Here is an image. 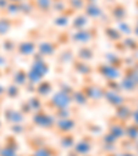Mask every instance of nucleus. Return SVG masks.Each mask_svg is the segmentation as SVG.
<instances>
[{"instance_id": "1", "label": "nucleus", "mask_w": 138, "mask_h": 156, "mask_svg": "<svg viewBox=\"0 0 138 156\" xmlns=\"http://www.w3.org/2000/svg\"><path fill=\"white\" fill-rule=\"evenodd\" d=\"M32 124L37 127L39 130H44V131H53L54 126H55V120L53 112H48V109L41 108L32 115Z\"/></svg>"}, {"instance_id": "2", "label": "nucleus", "mask_w": 138, "mask_h": 156, "mask_svg": "<svg viewBox=\"0 0 138 156\" xmlns=\"http://www.w3.org/2000/svg\"><path fill=\"white\" fill-rule=\"evenodd\" d=\"M73 104L72 101V94H68V93L62 91V90H57L48 98H46L44 101V108L50 109L51 112L59 108H68Z\"/></svg>"}, {"instance_id": "3", "label": "nucleus", "mask_w": 138, "mask_h": 156, "mask_svg": "<svg viewBox=\"0 0 138 156\" xmlns=\"http://www.w3.org/2000/svg\"><path fill=\"white\" fill-rule=\"evenodd\" d=\"M98 37V29L95 27H86L83 29L73 30L69 36L71 41L77 46H83V44H90L91 41L97 40Z\"/></svg>"}, {"instance_id": "4", "label": "nucleus", "mask_w": 138, "mask_h": 156, "mask_svg": "<svg viewBox=\"0 0 138 156\" xmlns=\"http://www.w3.org/2000/svg\"><path fill=\"white\" fill-rule=\"evenodd\" d=\"M94 73H97L104 80H119L123 75L122 69H118L112 66V65L106 64V62H98L94 66Z\"/></svg>"}, {"instance_id": "5", "label": "nucleus", "mask_w": 138, "mask_h": 156, "mask_svg": "<svg viewBox=\"0 0 138 156\" xmlns=\"http://www.w3.org/2000/svg\"><path fill=\"white\" fill-rule=\"evenodd\" d=\"M72 149L79 156H88L94 149V136H91L88 133L83 134L79 140H76L75 147Z\"/></svg>"}, {"instance_id": "6", "label": "nucleus", "mask_w": 138, "mask_h": 156, "mask_svg": "<svg viewBox=\"0 0 138 156\" xmlns=\"http://www.w3.org/2000/svg\"><path fill=\"white\" fill-rule=\"evenodd\" d=\"M106 133H109L118 141H120L122 138H124V134H126V123L118 120L113 115H111L106 120Z\"/></svg>"}, {"instance_id": "7", "label": "nucleus", "mask_w": 138, "mask_h": 156, "mask_svg": "<svg viewBox=\"0 0 138 156\" xmlns=\"http://www.w3.org/2000/svg\"><path fill=\"white\" fill-rule=\"evenodd\" d=\"M77 127V120L71 116V118H65V119H57L55 120V126H54V130L58 136L61 134H65V133H73Z\"/></svg>"}, {"instance_id": "8", "label": "nucleus", "mask_w": 138, "mask_h": 156, "mask_svg": "<svg viewBox=\"0 0 138 156\" xmlns=\"http://www.w3.org/2000/svg\"><path fill=\"white\" fill-rule=\"evenodd\" d=\"M71 66H72L75 73H77L82 77H91L94 75V66H91L90 62L82 61V59L76 58V57L72 59Z\"/></svg>"}, {"instance_id": "9", "label": "nucleus", "mask_w": 138, "mask_h": 156, "mask_svg": "<svg viewBox=\"0 0 138 156\" xmlns=\"http://www.w3.org/2000/svg\"><path fill=\"white\" fill-rule=\"evenodd\" d=\"M80 88L83 90L86 97L88 98V101H102L104 90H105L104 86H98L95 83H88V84H83Z\"/></svg>"}, {"instance_id": "10", "label": "nucleus", "mask_w": 138, "mask_h": 156, "mask_svg": "<svg viewBox=\"0 0 138 156\" xmlns=\"http://www.w3.org/2000/svg\"><path fill=\"white\" fill-rule=\"evenodd\" d=\"M109 15L113 20V22H122V21H127L129 18V10L120 2H113L111 7H109Z\"/></svg>"}, {"instance_id": "11", "label": "nucleus", "mask_w": 138, "mask_h": 156, "mask_svg": "<svg viewBox=\"0 0 138 156\" xmlns=\"http://www.w3.org/2000/svg\"><path fill=\"white\" fill-rule=\"evenodd\" d=\"M119 148V141L115 138L113 136H111L109 133H102L100 136V149L101 152H105L106 153H111V152H115L118 151Z\"/></svg>"}, {"instance_id": "12", "label": "nucleus", "mask_w": 138, "mask_h": 156, "mask_svg": "<svg viewBox=\"0 0 138 156\" xmlns=\"http://www.w3.org/2000/svg\"><path fill=\"white\" fill-rule=\"evenodd\" d=\"M59 46L57 41L53 40H43L37 43V53H40L44 58H50V57H55V54L58 53Z\"/></svg>"}, {"instance_id": "13", "label": "nucleus", "mask_w": 138, "mask_h": 156, "mask_svg": "<svg viewBox=\"0 0 138 156\" xmlns=\"http://www.w3.org/2000/svg\"><path fill=\"white\" fill-rule=\"evenodd\" d=\"M102 101H105L109 106L112 108H116V106L122 105V104L127 102V97L123 93H118V91H111V90H104V97Z\"/></svg>"}, {"instance_id": "14", "label": "nucleus", "mask_w": 138, "mask_h": 156, "mask_svg": "<svg viewBox=\"0 0 138 156\" xmlns=\"http://www.w3.org/2000/svg\"><path fill=\"white\" fill-rule=\"evenodd\" d=\"M131 113H133V106L129 105V102L122 104V105L113 108V116L118 120L123 122V123H129L131 120Z\"/></svg>"}, {"instance_id": "15", "label": "nucleus", "mask_w": 138, "mask_h": 156, "mask_svg": "<svg viewBox=\"0 0 138 156\" xmlns=\"http://www.w3.org/2000/svg\"><path fill=\"white\" fill-rule=\"evenodd\" d=\"M54 83L51 82V80L48 79H43L41 82H39L37 84H36V90H35V94H37L40 98H43V100H46V98H48L51 94L54 93Z\"/></svg>"}, {"instance_id": "16", "label": "nucleus", "mask_w": 138, "mask_h": 156, "mask_svg": "<svg viewBox=\"0 0 138 156\" xmlns=\"http://www.w3.org/2000/svg\"><path fill=\"white\" fill-rule=\"evenodd\" d=\"M76 14V12L73 11L72 9H69L68 7V10H65L64 12H61V14H57V17L53 20V25L57 28H66L69 27V24H71V20L72 17Z\"/></svg>"}, {"instance_id": "17", "label": "nucleus", "mask_w": 138, "mask_h": 156, "mask_svg": "<svg viewBox=\"0 0 138 156\" xmlns=\"http://www.w3.org/2000/svg\"><path fill=\"white\" fill-rule=\"evenodd\" d=\"M76 58L82 59V61L86 62H91L95 58V50L93 48L91 44H83V46H79V48L76 50Z\"/></svg>"}, {"instance_id": "18", "label": "nucleus", "mask_w": 138, "mask_h": 156, "mask_svg": "<svg viewBox=\"0 0 138 156\" xmlns=\"http://www.w3.org/2000/svg\"><path fill=\"white\" fill-rule=\"evenodd\" d=\"M36 51H37V43L32 40H24L21 43H18L17 46V53L24 57L33 55Z\"/></svg>"}, {"instance_id": "19", "label": "nucleus", "mask_w": 138, "mask_h": 156, "mask_svg": "<svg viewBox=\"0 0 138 156\" xmlns=\"http://www.w3.org/2000/svg\"><path fill=\"white\" fill-rule=\"evenodd\" d=\"M83 12L88 20H100L104 17V10L98 6V3H86Z\"/></svg>"}, {"instance_id": "20", "label": "nucleus", "mask_w": 138, "mask_h": 156, "mask_svg": "<svg viewBox=\"0 0 138 156\" xmlns=\"http://www.w3.org/2000/svg\"><path fill=\"white\" fill-rule=\"evenodd\" d=\"M90 25V20L86 17L84 12H76V14L72 17L71 20V24H69V28L73 30H79V29H83V28L88 27Z\"/></svg>"}, {"instance_id": "21", "label": "nucleus", "mask_w": 138, "mask_h": 156, "mask_svg": "<svg viewBox=\"0 0 138 156\" xmlns=\"http://www.w3.org/2000/svg\"><path fill=\"white\" fill-rule=\"evenodd\" d=\"M104 62L112 65L118 69H123L124 68V61H123V55L118 53H113V51H108V53H104Z\"/></svg>"}, {"instance_id": "22", "label": "nucleus", "mask_w": 138, "mask_h": 156, "mask_svg": "<svg viewBox=\"0 0 138 156\" xmlns=\"http://www.w3.org/2000/svg\"><path fill=\"white\" fill-rule=\"evenodd\" d=\"M30 69H33V71L37 72L41 77L46 79L47 75L50 73V71H51V66H50V64H48L47 59L43 58V59H39V61H32V64H30Z\"/></svg>"}, {"instance_id": "23", "label": "nucleus", "mask_w": 138, "mask_h": 156, "mask_svg": "<svg viewBox=\"0 0 138 156\" xmlns=\"http://www.w3.org/2000/svg\"><path fill=\"white\" fill-rule=\"evenodd\" d=\"M102 33L106 40L111 41V43H118V41H120L123 39V35L119 32L115 25H105L102 28Z\"/></svg>"}, {"instance_id": "24", "label": "nucleus", "mask_w": 138, "mask_h": 156, "mask_svg": "<svg viewBox=\"0 0 138 156\" xmlns=\"http://www.w3.org/2000/svg\"><path fill=\"white\" fill-rule=\"evenodd\" d=\"M76 136L73 133H65V134H61L58 138V145L61 149L64 151H69L75 147V142H76Z\"/></svg>"}, {"instance_id": "25", "label": "nucleus", "mask_w": 138, "mask_h": 156, "mask_svg": "<svg viewBox=\"0 0 138 156\" xmlns=\"http://www.w3.org/2000/svg\"><path fill=\"white\" fill-rule=\"evenodd\" d=\"M32 153L35 156H58V149H57L55 147H53V145L46 142V144L35 148Z\"/></svg>"}, {"instance_id": "26", "label": "nucleus", "mask_w": 138, "mask_h": 156, "mask_svg": "<svg viewBox=\"0 0 138 156\" xmlns=\"http://www.w3.org/2000/svg\"><path fill=\"white\" fill-rule=\"evenodd\" d=\"M119 82H120V87H122V91L123 93H127V94H134V93L137 91L138 84L133 79H130V77L122 75V77L119 79Z\"/></svg>"}, {"instance_id": "27", "label": "nucleus", "mask_w": 138, "mask_h": 156, "mask_svg": "<svg viewBox=\"0 0 138 156\" xmlns=\"http://www.w3.org/2000/svg\"><path fill=\"white\" fill-rule=\"evenodd\" d=\"M7 120L10 122V123H24L25 119H27V116L24 115V113L21 112L19 109H7Z\"/></svg>"}, {"instance_id": "28", "label": "nucleus", "mask_w": 138, "mask_h": 156, "mask_svg": "<svg viewBox=\"0 0 138 156\" xmlns=\"http://www.w3.org/2000/svg\"><path fill=\"white\" fill-rule=\"evenodd\" d=\"M72 101L77 106H87L88 102H90L82 88H75V91L72 93Z\"/></svg>"}, {"instance_id": "29", "label": "nucleus", "mask_w": 138, "mask_h": 156, "mask_svg": "<svg viewBox=\"0 0 138 156\" xmlns=\"http://www.w3.org/2000/svg\"><path fill=\"white\" fill-rule=\"evenodd\" d=\"M122 43L124 44V47H126L127 53L130 54H134L138 51V39H135L134 36H124L122 39Z\"/></svg>"}, {"instance_id": "30", "label": "nucleus", "mask_w": 138, "mask_h": 156, "mask_svg": "<svg viewBox=\"0 0 138 156\" xmlns=\"http://www.w3.org/2000/svg\"><path fill=\"white\" fill-rule=\"evenodd\" d=\"M124 138L130 140L131 142H138V126L131 122L126 124V134H124Z\"/></svg>"}, {"instance_id": "31", "label": "nucleus", "mask_w": 138, "mask_h": 156, "mask_svg": "<svg viewBox=\"0 0 138 156\" xmlns=\"http://www.w3.org/2000/svg\"><path fill=\"white\" fill-rule=\"evenodd\" d=\"M73 58H75L73 50H72L71 47H66V48H64V50H61L57 61H58V64H71Z\"/></svg>"}, {"instance_id": "32", "label": "nucleus", "mask_w": 138, "mask_h": 156, "mask_svg": "<svg viewBox=\"0 0 138 156\" xmlns=\"http://www.w3.org/2000/svg\"><path fill=\"white\" fill-rule=\"evenodd\" d=\"M18 148H19V145H18V141L12 140L11 144H6V147L2 149V152H0V156H15V155H17Z\"/></svg>"}, {"instance_id": "33", "label": "nucleus", "mask_w": 138, "mask_h": 156, "mask_svg": "<svg viewBox=\"0 0 138 156\" xmlns=\"http://www.w3.org/2000/svg\"><path fill=\"white\" fill-rule=\"evenodd\" d=\"M28 102H29L30 108H32L33 112H36V111H39V109L44 108V101L43 98H40L37 94H32L29 98H28Z\"/></svg>"}, {"instance_id": "34", "label": "nucleus", "mask_w": 138, "mask_h": 156, "mask_svg": "<svg viewBox=\"0 0 138 156\" xmlns=\"http://www.w3.org/2000/svg\"><path fill=\"white\" fill-rule=\"evenodd\" d=\"M14 83L17 86H25L28 83V71L24 68H19L14 75Z\"/></svg>"}, {"instance_id": "35", "label": "nucleus", "mask_w": 138, "mask_h": 156, "mask_svg": "<svg viewBox=\"0 0 138 156\" xmlns=\"http://www.w3.org/2000/svg\"><path fill=\"white\" fill-rule=\"evenodd\" d=\"M51 4H53V0H36L35 6L41 14H48L51 10Z\"/></svg>"}, {"instance_id": "36", "label": "nucleus", "mask_w": 138, "mask_h": 156, "mask_svg": "<svg viewBox=\"0 0 138 156\" xmlns=\"http://www.w3.org/2000/svg\"><path fill=\"white\" fill-rule=\"evenodd\" d=\"M116 28H118V30L124 36H131L133 35V25L129 24L127 21H122V22H118L116 24Z\"/></svg>"}, {"instance_id": "37", "label": "nucleus", "mask_w": 138, "mask_h": 156, "mask_svg": "<svg viewBox=\"0 0 138 156\" xmlns=\"http://www.w3.org/2000/svg\"><path fill=\"white\" fill-rule=\"evenodd\" d=\"M51 10L55 11L57 14H61V12H64L65 10H68V2L66 0H53Z\"/></svg>"}, {"instance_id": "38", "label": "nucleus", "mask_w": 138, "mask_h": 156, "mask_svg": "<svg viewBox=\"0 0 138 156\" xmlns=\"http://www.w3.org/2000/svg\"><path fill=\"white\" fill-rule=\"evenodd\" d=\"M53 115L55 119H65V118H71L73 113H72L71 106H68V108H59L53 111Z\"/></svg>"}, {"instance_id": "39", "label": "nucleus", "mask_w": 138, "mask_h": 156, "mask_svg": "<svg viewBox=\"0 0 138 156\" xmlns=\"http://www.w3.org/2000/svg\"><path fill=\"white\" fill-rule=\"evenodd\" d=\"M66 2H68V7H69V9H72L75 12L83 11L84 4H86L84 0H66Z\"/></svg>"}, {"instance_id": "40", "label": "nucleus", "mask_w": 138, "mask_h": 156, "mask_svg": "<svg viewBox=\"0 0 138 156\" xmlns=\"http://www.w3.org/2000/svg\"><path fill=\"white\" fill-rule=\"evenodd\" d=\"M87 133L88 134H91V136H101L104 133V129L102 126H100V124L97 123H87Z\"/></svg>"}, {"instance_id": "41", "label": "nucleus", "mask_w": 138, "mask_h": 156, "mask_svg": "<svg viewBox=\"0 0 138 156\" xmlns=\"http://www.w3.org/2000/svg\"><path fill=\"white\" fill-rule=\"evenodd\" d=\"M104 87L106 90H111V91H118V93H123L120 87V82L119 80H105V84Z\"/></svg>"}, {"instance_id": "42", "label": "nucleus", "mask_w": 138, "mask_h": 156, "mask_svg": "<svg viewBox=\"0 0 138 156\" xmlns=\"http://www.w3.org/2000/svg\"><path fill=\"white\" fill-rule=\"evenodd\" d=\"M119 147H120L122 151H133V148H134V142H131L127 138H122L120 141H119Z\"/></svg>"}, {"instance_id": "43", "label": "nucleus", "mask_w": 138, "mask_h": 156, "mask_svg": "<svg viewBox=\"0 0 138 156\" xmlns=\"http://www.w3.org/2000/svg\"><path fill=\"white\" fill-rule=\"evenodd\" d=\"M36 6H33L32 3H21V12L24 15H30Z\"/></svg>"}, {"instance_id": "44", "label": "nucleus", "mask_w": 138, "mask_h": 156, "mask_svg": "<svg viewBox=\"0 0 138 156\" xmlns=\"http://www.w3.org/2000/svg\"><path fill=\"white\" fill-rule=\"evenodd\" d=\"M19 93H21L19 86H17V84H12V86H10V87L7 88V94H9L10 98L18 97V95H19Z\"/></svg>"}, {"instance_id": "45", "label": "nucleus", "mask_w": 138, "mask_h": 156, "mask_svg": "<svg viewBox=\"0 0 138 156\" xmlns=\"http://www.w3.org/2000/svg\"><path fill=\"white\" fill-rule=\"evenodd\" d=\"M19 111H21L22 113H24L25 116L32 115V113H33V111H32V108H30V105H29V102H28V100H27V101H24V102L21 104Z\"/></svg>"}, {"instance_id": "46", "label": "nucleus", "mask_w": 138, "mask_h": 156, "mask_svg": "<svg viewBox=\"0 0 138 156\" xmlns=\"http://www.w3.org/2000/svg\"><path fill=\"white\" fill-rule=\"evenodd\" d=\"M58 90H62V91H65V93H68V94H72V93L75 91V87L72 84H69V83H65V82H62V83H59V87H58Z\"/></svg>"}, {"instance_id": "47", "label": "nucleus", "mask_w": 138, "mask_h": 156, "mask_svg": "<svg viewBox=\"0 0 138 156\" xmlns=\"http://www.w3.org/2000/svg\"><path fill=\"white\" fill-rule=\"evenodd\" d=\"M11 29V22L10 21H0V35H4Z\"/></svg>"}, {"instance_id": "48", "label": "nucleus", "mask_w": 138, "mask_h": 156, "mask_svg": "<svg viewBox=\"0 0 138 156\" xmlns=\"http://www.w3.org/2000/svg\"><path fill=\"white\" fill-rule=\"evenodd\" d=\"M11 130L15 133V134H24V133L27 131V126H25L24 123H17L11 127Z\"/></svg>"}, {"instance_id": "49", "label": "nucleus", "mask_w": 138, "mask_h": 156, "mask_svg": "<svg viewBox=\"0 0 138 156\" xmlns=\"http://www.w3.org/2000/svg\"><path fill=\"white\" fill-rule=\"evenodd\" d=\"M131 123L137 124L138 126V109L137 108H133V113H131Z\"/></svg>"}, {"instance_id": "50", "label": "nucleus", "mask_w": 138, "mask_h": 156, "mask_svg": "<svg viewBox=\"0 0 138 156\" xmlns=\"http://www.w3.org/2000/svg\"><path fill=\"white\" fill-rule=\"evenodd\" d=\"M120 156H137L134 151H120Z\"/></svg>"}, {"instance_id": "51", "label": "nucleus", "mask_w": 138, "mask_h": 156, "mask_svg": "<svg viewBox=\"0 0 138 156\" xmlns=\"http://www.w3.org/2000/svg\"><path fill=\"white\" fill-rule=\"evenodd\" d=\"M133 36H134L135 39H138V25H133Z\"/></svg>"}, {"instance_id": "52", "label": "nucleus", "mask_w": 138, "mask_h": 156, "mask_svg": "<svg viewBox=\"0 0 138 156\" xmlns=\"http://www.w3.org/2000/svg\"><path fill=\"white\" fill-rule=\"evenodd\" d=\"M65 156H79V155H77L73 149H69V151H66V155Z\"/></svg>"}, {"instance_id": "53", "label": "nucleus", "mask_w": 138, "mask_h": 156, "mask_svg": "<svg viewBox=\"0 0 138 156\" xmlns=\"http://www.w3.org/2000/svg\"><path fill=\"white\" fill-rule=\"evenodd\" d=\"M105 156H120V152H118V151H115V152H111V153H106Z\"/></svg>"}, {"instance_id": "54", "label": "nucleus", "mask_w": 138, "mask_h": 156, "mask_svg": "<svg viewBox=\"0 0 138 156\" xmlns=\"http://www.w3.org/2000/svg\"><path fill=\"white\" fill-rule=\"evenodd\" d=\"M133 151H134V152L137 153V156H138V142H135V144H134V148H133Z\"/></svg>"}, {"instance_id": "55", "label": "nucleus", "mask_w": 138, "mask_h": 156, "mask_svg": "<svg viewBox=\"0 0 138 156\" xmlns=\"http://www.w3.org/2000/svg\"><path fill=\"white\" fill-rule=\"evenodd\" d=\"M135 25H138V15L135 17Z\"/></svg>"}, {"instance_id": "56", "label": "nucleus", "mask_w": 138, "mask_h": 156, "mask_svg": "<svg viewBox=\"0 0 138 156\" xmlns=\"http://www.w3.org/2000/svg\"><path fill=\"white\" fill-rule=\"evenodd\" d=\"M135 108L138 109V101H137V102H135Z\"/></svg>"}, {"instance_id": "57", "label": "nucleus", "mask_w": 138, "mask_h": 156, "mask_svg": "<svg viewBox=\"0 0 138 156\" xmlns=\"http://www.w3.org/2000/svg\"><path fill=\"white\" fill-rule=\"evenodd\" d=\"M135 94H137V97H138V87H137V91H135Z\"/></svg>"}, {"instance_id": "58", "label": "nucleus", "mask_w": 138, "mask_h": 156, "mask_svg": "<svg viewBox=\"0 0 138 156\" xmlns=\"http://www.w3.org/2000/svg\"><path fill=\"white\" fill-rule=\"evenodd\" d=\"M28 156H35V155H33V153H30V155H28Z\"/></svg>"}, {"instance_id": "59", "label": "nucleus", "mask_w": 138, "mask_h": 156, "mask_svg": "<svg viewBox=\"0 0 138 156\" xmlns=\"http://www.w3.org/2000/svg\"><path fill=\"white\" fill-rule=\"evenodd\" d=\"M108 2H116V0H108Z\"/></svg>"}, {"instance_id": "60", "label": "nucleus", "mask_w": 138, "mask_h": 156, "mask_svg": "<svg viewBox=\"0 0 138 156\" xmlns=\"http://www.w3.org/2000/svg\"><path fill=\"white\" fill-rule=\"evenodd\" d=\"M15 156H21V155H15Z\"/></svg>"}]
</instances>
